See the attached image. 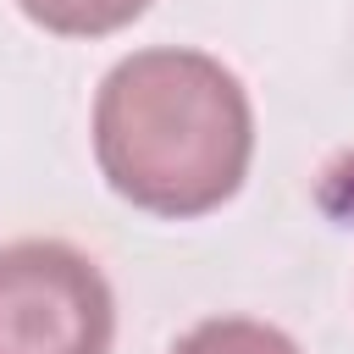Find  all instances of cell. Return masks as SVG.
<instances>
[{
	"label": "cell",
	"instance_id": "3",
	"mask_svg": "<svg viewBox=\"0 0 354 354\" xmlns=\"http://www.w3.org/2000/svg\"><path fill=\"white\" fill-rule=\"evenodd\" d=\"M44 33H66V39H100L127 28L133 17H144L149 0H17Z\"/></svg>",
	"mask_w": 354,
	"mask_h": 354
},
{
	"label": "cell",
	"instance_id": "4",
	"mask_svg": "<svg viewBox=\"0 0 354 354\" xmlns=\"http://www.w3.org/2000/svg\"><path fill=\"white\" fill-rule=\"evenodd\" d=\"M171 354H299V343L266 321L216 315V321H199L194 332H183L171 343Z\"/></svg>",
	"mask_w": 354,
	"mask_h": 354
},
{
	"label": "cell",
	"instance_id": "1",
	"mask_svg": "<svg viewBox=\"0 0 354 354\" xmlns=\"http://www.w3.org/2000/svg\"><path fill=\"white\" fill-rule=\"evenodd\" d=\"M254 155L243 83L205 50H138L94 94V160L149 216H205L238 194Z\"/></svg>",
	"mask_w": 354,
	"mask_h": 354
},
{
	"label": "cell",
	"instance_id": "2",
	"mask_svg": "<svg viewBox=\"0 0 354 354\" xmlns=\"http://www.w3.org/2000/svg\"><path fill=\"white\" fill-rule=\"evenodd\" d=\"M116 304L100 266L61 238L0 249V354H111Z\"/></svg>",
	"mask_w": 354,
	"mask_h": 354
}]
</instances>
